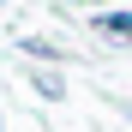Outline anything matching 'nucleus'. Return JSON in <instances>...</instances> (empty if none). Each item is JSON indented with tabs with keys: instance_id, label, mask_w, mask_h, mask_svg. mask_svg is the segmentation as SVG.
I'll use <instances>...</instances> for the list:
<instances>
[{
	"instance_id": "obj_1",
	"label": "nucleus",
	"mask_w": 132,
	"mask_h": 132,
	"mask_svg": "<svg viewBox=\"0 0 132 132\" xmlns=\"http://www.w3.org/2000/svg\"><path fill=\"white\" fill-rule=\"evenodd\" d=\"M102 36H120V42H132V12H102Z\"/></svg>"
},
{
	"instance_id": "obj_2",
	"label": "nucleus",
	"mask_w": 132,
	"mask_h": 132,
	"mask_svg": "<svg viewBox=\"0 0 132 132\" xmlns=\"http://www.w3.org/2000/svg\"><path fill=\"white\" fill-rule=\"evenodd\" d=\"M36 96H48V102H54V96H66V84H60V72H36Z\"/></svg>"
},
{
	"instance_id": "obj_3",
	"label": "nucleus",
	"mask_w": 132,
	"mask_h": 132,
	"mask_svg": "<svg viewBox=\"0 0 132 132\" xmlns=\"http://www.w3.org/2000/svg\"><path fill=\"white\" fill-rule=\"evenodd\" d=\"M126 114H132V108H126Z\"/></svg>"
}]
</instances>
